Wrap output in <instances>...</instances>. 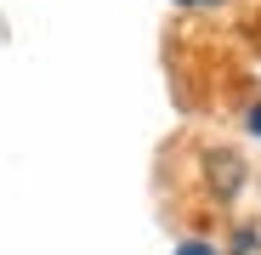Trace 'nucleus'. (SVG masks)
<instances>
[{
  "mask_svg": "<svg viewBox=\"0 0 261 255\" xmlns=\"http://www.w3.org/2000/svg\"><path fill=\"white\" fill-rule=\"evenodd\" d=\"M250 131H255V136H261V108H250Z\"/></svg>",
  "mask_w": 261,
  "mask_h": 255,
  "instance_id": "3",
  "label": "nucleus"
},
{
  "mask_svg": "<svg viewBox=\"0 0 261 255\" xmlns=\"http://www.w3.org/2000/svg\"><path fill=\"white\" fill-rule=\"evenodd\" d=\"M204 164H210V187H216V199H233L239 182H244V159H233V153H210Z\"/></svg>",
  "mask_w": 261,
  "mask_h": 255,
  "instance_id": "1",
  "label": "nucleus"
},
{
  "mask_svg": "<svg viewBox=\"0 0 261 255\" xmlns=\"http://www.w3.org/2000/svg\"><path fill=\"white\" fill-rule=\"evenodd\" d=\"M176 255H216V249H210V244H182Z\"/></svg>",
  "mask_w": 261,
  "mask_h": 255,
  "instance_id": "2",
  "label": "nucleus"
},
{
  "mask_svg": "<svg viewBox=\"0 0 261 255\" xmlns=\"http://www.w3.org/2000/svg\"><path fill=\"white\" fill-rule=\"evenodd\" d=\"M188 6H216V0H188Z\"/></svg>",
  "mask_w": 261,
  "mask_h": 255,
  "instance_id": "4",
  "label": "nucleus"
}]
</instances>
